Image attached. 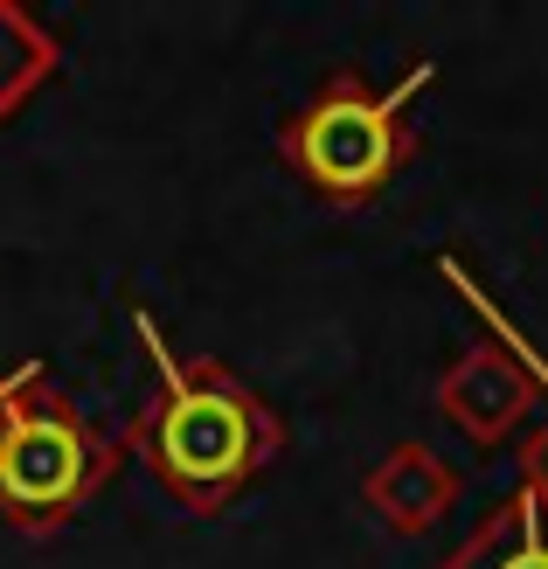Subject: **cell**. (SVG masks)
Here are the masks:
<instances>
[{"instance_id": "cell-1", "label": "cell", "mask_w": 548, "mask_h": 569, "mask_svg": "<svg viewBox=\"0 0 548 569\" xmlns=\"http://www.w3.org/2000/svg\"><path fill=\"white\" fill-rule=\"evenodd\" d=\"M139 333H147V348H153L160 376H167V396H160V410L147 423L153 466H160V479L175 493L216 507V500H229L257 466H265L271 423L229 376H188V368H175V355H167V340L153 327V312H139Z\"/></svg>"}, {"instance_id": "cell-2", "label": "cell", "mask_w": 548, "mask_h": 569, "mask_svg": "<svg viewBox=\"0 0 548 569\" xmlns=\"http://www.w3.org/2000/svg\"><path fill=\"white\" fill-rule=\"evenodd\" d=\"M430 77H438V63H410V77L389 91H361L348 77L327 83L285 132L292 167L327 202H375L396 181V167L410 160V98Z\"/></svg>"}, {"instance_id": "cell-3", "label": "cell", "mask_w": 548, "mask_h": 569, "mask_svg": "<svg viewBox=\"0 0 548 569\" xmlns=\"http://www.w3.org/2000/svg\"><path fill=\"white\" fill-rule=\"evenodd\" d=\"M91 479H98V445L70 410L28 403L8 417V438H0V507L8 515L56 521L91 493Z\"/></svg>"}, {"instance_id": "cell-4", "label": "cell", "mask_w": 548, "mask_h": 569, "mask_svg": "<svg viewBox=\"0 0 548 569\" xmlns=\"http://www.w3.org/2000/svg\"><path fill=\"white\" fill-rule=\"evenodd\" d=\"M438 271H445L458 292H466V299L486 312V320H494V333H500L494 348L466 355V361H458L451 376H445V410L466 423L479 445H500L507 431H521V423H528V410H535V376H528L521 348H514L507 327H500V306H494V299H486L479 284L466 278V264H458V258H438Z\"/></svg>"}, {"instance_id": "cell-5", "label": "cell", "mask_w": 548, "mask_h": 569, "mask_svg": "<svg viewBox=\"0 0 548 569\" xmlns=\"http://www.w3.org/2000/svg\"><path fill=\"white\" fill-rule=\"evenodd\" d=\"M438 569H548V493L521 479Z\"/></svg>"}, {"instance_id": "cell-6", "label": "cell", "mask_w": 548, "mask_h": 569, "mask_svg": "<svg viewBox=\"0 0 548 569\" xmlns=\"http://www.w3.org/2000/svg\"><path fill=\"white\" fill-rule=\"evenodd\" d=\"M382 500H389V515L396 521H430V515H438V507L451 500V472L438 466V459H417V451H402V459H396V472L382 479Z\"/></svg>"}, {"instance_id": "cell-7", "label": "cell", "mask_w": 548, "mask_h": 569, "mask_svg": "<svg viewBox=\"0 0 548 569\" xmlns=\"http://www.w3.org/2000/svg\"><path fill=\"white\" fill-rule=\"evenodd\" d=\"M500 327H507V320H500ZM507 340H514V348H521L528 376H535V382L548 389V361H541V355H535V348H528V340L514 333V327H507ZM521 479H528V487H541V493H548V423H541V431H535V438L521 445Z\"/></svg>"}, {"instance_id": "cell-8", "label": "cell", "mask_w": 548, "mask_h": 569, "mask_svg": "<svg viewBox=\"0 0 548 569\" xmlns=\"http://www.w3.org/2000/svg\"><path fill=\"white\" fill-rule=\"evenodd\" d=\"M36 376H42V368L28 361V368H14V382H0V438H8V417H14V389H21V382H36Z\"/></svg>"}]
</instances>
